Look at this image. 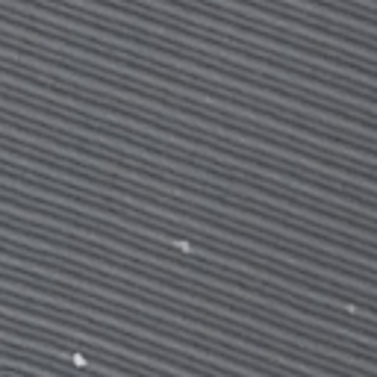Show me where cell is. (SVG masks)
Here are the masks:
<instances>
[{
	"instance_id": "obj_1",
	"label": "cell",
	"mask_w": 377,
	"mask_h": 377,
	"mask_svg": "<svg viewBox=\"0 0 377 377\" xmlns=\"http://www.w3.org/2000/svg\"><path fill=\"white\" fill-rule=\"evenodd\" d=\"M71 360H74V365H86V357H83V354H74Z\"/></svg>"
}]
</instances>
